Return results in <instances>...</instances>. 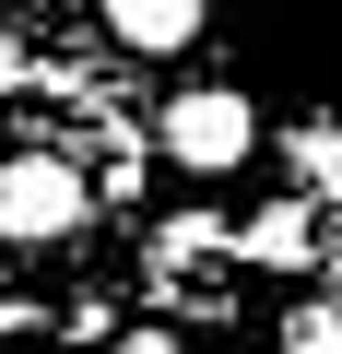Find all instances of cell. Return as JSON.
Here are the masks:
<instances>
[{
    "label": "cell",
    "mask_w": 342,
    "mask_h": 354,
    "mask_svg": "<svg viewBox=\"0 0 342 354\" xmlns=\"http://www.w3.org/2000/svg\"><path fill=\"white\" fill-rule=\"evenodd\" d=\"M83 213H95V189H83L71 153H12L0 165V236L12 248H59V236H83Z\"/></svg>",
    "instance_id": "cell-1"
},
{
    "label": "cell",
    "mask_w": 342,
    "mask_h": 354,
    "mask_svg": "<svg viewBox=\"0 0 342 354\" xmlns=\"http://www.w3.org/2000/svg\"><path fill=\"white\" fill-rule=\"evenodd\" d=\"M153 142L178 153V165H201V177H225V165H248V142H260V118H248V95H165V118H153Z\"/></svg>",
    "instance_id": "cell-2"
},
{
    "label": "cell",
    "mask_w": 342,
    "mask_h": 354,
    "mask_svg": "<svg viewBox=\"0 0 342 354\" xmlns=\"http://www.w3.org/2000/svg\"><path fill=\"white\" fill-rule=\"evenodd\" d=\"M153 295H165V307L189 295L201 319L236 295V283H225V260H213V225H178V236H153Z\"/></svg>",
    "instance_id": "cell-3"
},
{
    "label": "cell",
    "mask_w": 342,
    "mask_h": 354,
    "mask_svg": "<svg viewBox=\"0 0 342 354\" xmlns=\"http://www.w3.org/2000/svg\"><path fill=\"white\" fill-rule=\"evenodd\" d=\"M106 36L142 48V59H178V48L201 36V0H106Z\"/></svg>",
    "instance_id": "cell-4"
},
{
    "label": "cell",
    "mask_w": 342,
    "mask_h": 354,
    "mask_svg": "<svg viewBox=\"0 0 342 354\" xmlns=\"http://www.w3.org/2000/svg\"><path fill=\"white\" fill-rule=\"evenodd\" d=\"M307 248H319V225H307V201H272V213L248 225V260H272V272H307Z\"/></svg>",
    "instance_id": "cell-5"
},
{
    "label": "cell",
    "mask_w": 342,
    "mask_h": 354,
    "mask_svg": "<svg viewBox=\"0 0 342 354\" xmlns=\"http://www.w3.org/2000/svg\"><path fill=\"white\" fill-rule=\"evenodd\" d=\"M283 354H342V295H319V307H295V330H283Z\"/></svg>",
    "instance_id": "cell-6"
},
{
    "label": "cell",
    "mask_w": 342,
    "mask_h": 354,
    "mask_svg": "<svg viewBox=\"0 0 342 354\" xmlns=\"http://www.w3.org/2000/svg\"><path fill=\"white\" fill-rule=\"evenodd\" d=\"M118 354H189V342H178V330H130Z\"/></svg>",
    "instance_id": "cell-7"
},
{
    "label": "cell",
    "mask_w": 342,
    "mask_h": 354,
    "mask_svg": "<svg viewBox=\"0 0 342 354\" xmlns=\"http://www.w3.org/2000/svg\"><path fill=\"white\" fill-rule=\"evenodd\" d=\"M24 83V36H0V95H12Z\"/></svg>",
    "instance_id": "cell-8"
}]
</instances>
